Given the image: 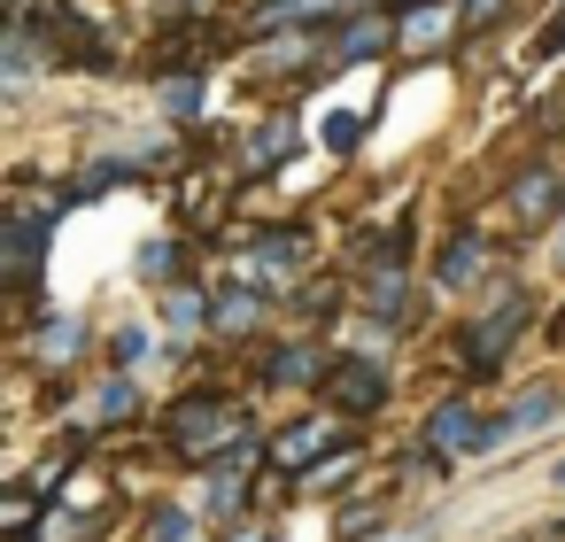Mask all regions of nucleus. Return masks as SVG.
Returning a JSON list of instances; mask_svg holds the SVG:
<instances>
[{
  "mask_svg": "<svg viewBox=\"0 0 565 542\" xmlns=\"http://www.w3.org/2000/svg\"><path fill=\"white\" fill-rule=\"evenodd\" d=\"M557 418H565V387H557V380H534V387H519L503 411H488V457H495V449H511L519 434H550Z\"/></svg>",
  "mask_w": 565,
  "mask_h": 542,
  "instance_id": "4468645a",
  "label": "nucleus"
},
{
  "mask_svg": "<svg viewBox=\"0 0 565 542\" xmlns=\"http://www.w3.org/2000/svg\"><path fill=\"white\" fill-rule=\"evenodd\" d=\"M449 40H465V9H457V0H418V9H395V55H403V63H426V55H441Z\"/></svg>",
  "mask_w": 565,
  "mask_h": 542,
  "instance_id": "dca6fc26",
  "label": "nucleus"
},
{
  "mask_svg": "<svg viewBox=\"0 0 565 542\" xmlns=\"http://www.w3.org/2000/svg\"><path fill=\"white\" fill-rule=\"evenodd\" d=\"M333 534H341V542H380V534H387V511H380V503H349V511L333 519Z\"/></svg>",
  "mask_w": 565,
  "mask_h": 542,
  "instance_id": "a878e982",
  "label": "nucleus"
},
{
  "mask_svg": "<svg viewBox=\"0 0 565 542\" xmlns=\"http://www.w3.org/2000/svg\"><path fill=\"white\" fill-rule=\"evenodd\" d=\"M534 310H542V295H534L519 272H503V279L472 302V318H457V333H449L457 372H465V380H495V372L511 364V349L534 333Z\"/></svg>",
  "mask_w": 565,
  "mask_h": 542,
  "instance_id": "f257e3e1",
  "label": "nucleus"
},
{
  "mask_svg": "<svg viewBox=\"0 0 565 542\" xmlns=\"http://www.w3.org/2000/svg\"><path fill=\"white\" fill-rule=\"evenodd\" d=\"M132 411H140V380H132V372L94 380V418H102V426H125Z\"/></svg>",
  "mask_w": 565,
  "mask_h": 542,
  "instance_id": "5701e85b",
  "label": "nucleus"
},
{
  "mask_svg": "<svg viewBox=\"0 0 565 542\" xmlns=\"http://www.w3.org/2000/svg\"><path fill=\"white\" fill-rule=\"evenodd\" d=\"M225 256H233V272H248L279 310H287V295L302 287V279H318L326 272V248H318V233H310V217H279V225H233L225 233Z\"/></svg>",
  "mask_w": 565,
  "mask_h": 542,
  "instance_id": "7ed1b4c3",
  "label": "nucleus"
},
{
  "mask_svg": "<svg viewBox=\"0 0 565 542\" xmlns=\"http://www.w3.org/2000/svg\"><path fill=\"white\" fill-rule=\"evenodd\" d=\"M364 132H372V117H356V109H333V117H326V125H318V148H326V156H341V163H349V156H356V148H364Z\"/></svg>",
  "mask_w": 565,
  "mask_h": 542,
  "instance_id": "393cba45",
  "label": "nucleus"
},
{
  "mask_svg": "<svg viewBox=\"0 0 565 542\" xmlns=\"http://www.w3.org/2000/svg\"><path fill=\"white\" fill-rule=\"evenodd\" d=\"M156 333H163V326L125 318V326H109V333H102V349H109V364H117V372H140V364H148V349H156Z\"/></svg>",
  "mask_w": 565,
  "mask_h": 542,
  "instance_id": "4be33fe9",
  "label": "nucleus"
},
{
  "mask_svg": "<svg viewBox=\"0 0 565 542\" xmlns=\"http://www.w3.org/2000/svg\"><path fill=\"white\" fill-rule=\"evenodd\" d=\"M295 156H302V125H295V117H264V125H248L241 148H233V187H248V179H279Z\"/></svg>",
  "mask_w": 565,
  "mask_h": 542,
  "instance_id": "ddd939ff",
  "label": "nucleus"
},
{
  "mask_svg": "<svg viewBox=\"0 0 565 542\" xmlns=\"http://www.w3.org/2000/svg\"><path fill=\"white\" fill-rule=\"evenodd\" d=\"M333 341H318V333H279V341H264V387L271 395H326V380H333Z\"/></svg>",
  "mask_w": 565,
  "mask_h": 542,
  "instance_id": "6e6552de",
  "label": "nucleus"
},
{
  "mask_svg": "<svg viewBox=\"0 0 565 542\" xmlns=\"http://www.w3.org/2000/svg\"><path fill=\"white\" fill-rule=\"evenodd\" d=\"M63 187L55 194H9V210H0V287H9L17 302V326H32V295L47 279V248H55V225H63Z\"/></svg>",
  "mask_w": 565,
  "mask_h": 542,
  "instance_id": "f03ea898",
  "label": "nucleus"
},
{
  "mask_svg": "<svg viewBox=\"0 0 565 542\" xmlns=\"http://www.w3.org/2000/svg\"><path fill=\"white\" fill-rule=\"evenodd\" d=\"M534 55H565V0H557V17L542 24V40H534Z\"/></svg>",
  "mask_w": 565,
  "mask_h": 542,
  "instance_id": "cd10ccee",
  "label": "nucleus"
},
{
  "mask_svg": "<svg viewBox=\"0 0 565 542\" xmlns=\"http://www.w3.org/2000/svg\"><path fill=\"white\" fill-rule=\"evenodd\" d=\"M186 17H217V0H186Z\"/></svg>",
  "mask_w": 565,
  "mask_h": 542,
  "instance_id": "7c9ffc66",
  "label": "nucleus"
},
{
  "mask_svg": "<svg viewBox=\"0 0 565 542\" xmlns=\"http://www.w3.org/2000/svg\"><path fill=\"white\" fill-rule=\"evenodd\" d=\"M418 442H426V449H441L449 465H457V457H488V411L472 403V387L434 395V403H426V418H418Z\"/></svg>",
  "mask_w": 565,
  "mask_h": 542,
  "instance_id": "9b49d317",
  "label": "nucleus"
},
{
  "mask_svg": "<svg viewBox=\"0 0 565 542\" xmlns=\"http://www.w3.org/2000/svg\"><path fill=\"white\" fill-rule=\"evenodd\" d=\"M341 0H241V40H287V32H333Z\"/></svg>",
  "mask_w": 565,
  "mask_h": 542,
  "instance_id": "2eb2a0df",
  "label": "nucleus"
},
{
  "mask_svg": "<svg viewBox=\"0 0 565 542\" xmlns=\"http://www.w3.org/2000/svg\"><path fill=\"white\" fill-rule=\"evenodd\" d=\"M550 480H557V488H565V457H557V472H550Z\"/></svg>",
  "mask_w": 565,
  "mask_h": 542,
  "instance_id": "473e14b6",
  "label": "nucleus"
},
{
  "mask_svg": "<svg viewBox=\"0 0 565 542\" xmlns=\"http://www.w3.org/2000/svg\"><path fill=\"white\" fill-rule=\"evenodd\" d=\"M202 102H210V63H171V71H156V109H163V125H202Z\"/></svg>",
  "mask_w": 565,
  "mask_h": 542,
  "instance_id": "412c9836",
  "label": "nucleus"
},
{
  "mask_svg": "<svg viewBox=\"0 0 565 542\" xmlns=\"http://www.w3.org/2000/svg\"><path fill=\"white\" fill-rule=\"evenodd\" d=\"M550 264H557V279H565V225L550 233Z\"/></svg>",
  "mask_w": 565,
  "mask_h": 542,
  "instance_id": "c85d7f7f",
  "label": "nucleus"
},
{
  "mask_svg": "<svg viewBox=\"0 0 565 542\" xmlns=\"http://www.w3.org/2000/svg\"><path fill=\"white\" fill-rule=\"evenodd\" d=\"M542 333H550V341H557V349H565V310H557V318H550V326H542Z\"/></svg>",
  "mask_w": 565,
  "mask_h": 542,
  "instance_id": "c756f323",
  "label": "nucleus"
},
{
  "mask_svg": "<svg viewBox=\"0 0 565 542\" xmlns=\"http://www.w3.org/2000/svg\"><path fill=\"white\" fill-rule=\"evenodd\" d=\"M387 55H395V9H341L333 17V32H326V78L387 63Z\"/></svg>",
  "mask_w": 565,
  "mask_h": 542,
  "instance_id": "1a4fd4ad",
  "label": "nucleus"
},
{
  "mask_svg": "<svg viewBox=\"0 0 565 542\" xmlns=\"http://www.w3.org/2000/svg\"><path fill=\"white\" fill-rule=\"evenodd\" d=\"M210 287H217V318H210V333H217V341H256V333H264V318L279 310L248 272H217Z\"/></svg>",
  "mask_w": 565,
  "mask_h": 542,
  "instance_id": "f3484780",
  "label": "nucleus"
},
{
  "mask_svg": "<svg viewBox=\"0 0 565 542\" xmlns=\"http://www.w3.org/2000/svg\"><path fill=\"white\" fill-rule=\"evenodd\" d=\"M457 9H465V40H488L511 17V0H457Z\"/></svg>",
  "mask_w": 565,
  "mask_h": 542,
  "instance_id": "bb28decb",
  "label": "nucleus"
},
{
  "mask_svg": "<svg viewBox=\"0 0 565 542\" xmlns=\"http://www.w3.org/2000/svg\"><path fill=\"white\" fill-rule=\"evenodd\" d=\"M356 279V310H372V318H387V326H418L411 310H418V279H411V264H372V272H349Z\"/></svg>",
  "mask_w": 565,
  "mask_h": 542,
  "instance_id": "a211bd4d",
  "label": "nucleus"
},
{
  "mask_svg": "<svg viewBox=\"0 0 565 542\" xmlns=\"http://www.w3.org/2000/svg\"><path fill=\"white\" fill-rule=\"evenodd\" d=\"M248 434H264L256 426V411L233 395V387H194V395H179V403H163V442H171V457H186V465H217L233 442H248Z\"/></svg>",
  "mask_w": 565,
  "mask_h": 542,
  "instance_id": "20e7f679",
  "label": "nucleus"
},
{
  "mask_svg": "<svg viewBox=\"0 0 565 542\" xmlns=\"http://www.w3.org/2000/svg\"><path fill=\"white\" fill-rule=\"evenodd\" d=\"M233 542H279V534H233Z\"/></svg>",
  "mask_w": 565,
  "mask_h": 542,
  "instance_id": "2f4dec72",
  "label": "nucleus"
},
{
  "mask_svg": "<svg viewBox=\"0 0 565 542\" xmlns=\"http://www.w3.org/2000/svg\"><path fill=\"white\" fill-rule=\"evenodd\" d=\"M140 542H202V511H186V503H156L148 527H140Z\"/></svg>",
  "mask_w": 565,
  "mask_h": 542,
  "instance_id": "b1692460",
  "label": "nucleus"
},
{
  "mask_svg": "<svg viewBox=\"0 0 565 542\" xmlns=\"http://www.w3.org/2000/svg\"><path fill=\"white\" fill-rule=\"evenodd\" d=\"M349 434H356V426H341V418L318 403V411H302V418H287V426L271 434V465L302 480V472H318V465H326V457H333Z\"/></svg>",
  "mask_w": 565,
  "mask_h": 542,
  "instance_id": "f8f14e48",
  "label": "nucleus"
},
{
  "mask_svg": "<svg viewBox=\"0 0 565 542\" xmlns=\"http://www.w3.org/2000/svg\"><path fill=\"white\" fill-rule=\"evenodd\" d=\"M194 233H148L140 248H132V279L148 287V295H163V287H179V279H194Z\"/></svg>",
  "mask_w": 565,
  "mask_h": 542,
  "instance_id": "aec40b11",
  "label": "nucleus"
},
{
  "mask_svg": "<svg viewBox=\"0 0 565 542\" xmlns=\"http://www.w3.org/2000/svg\"><path fill=\"white\" fill-rule=\"evenodd\" d=\"M94 349H102V326H94L86 310H40V318L24 326V364H32V372L86 364Z\"/></svg>",
  "mask_w": 565,
  "mask_h": 542,
  "instance_id": "9d476101",
  "label": "nucleus"
},
{
  "mask_svg": "<svg viewBox=\"0 0 565 542\" xmlns=\"http://www.w3.org/2000/svg\"><path fill=\"white\" fill-rule=\"evenodd\" d=\"M503 217H511V233H557L565 225V163H557V148H534L503 179Z\"/></svg>",
  "mask_w": 565,
  "mask_h": 542,
  "instance_id": "39448f33",
  "label": "nucleus"
},
{
  "mask_svg": "<svg viewBox=\"0 0 565 542\" xmlns=\"http://www.w3.org/2000/svg\"><path fill=\"white\" fill-rule=\"evenodd\" d=\"M210 318H217V287H210V279H179V287H163V295H156V326H163V341H171V349L202 341V333H210Z\"/></svg>",
  "mask_w": 565,
  "mask_h": 542,
  "instance_id": "6ab92c4d",
  "label": "nucleus"
},
{
  "mask_svg": "<svg viewBox=\"0 0 565 542\" xmlns=\"http://www.w3.org/2000/svg\"><path fill=\"white\" fill-rule=\"evenodd\" d=\"M387 9H418V0H387Z\"/></svg>",
  "mask_w": 565,
  "mask_h": 542,
  "instance_id": "72a5a7b5",
  "label": "nucleus"
},
{
  "mask_svg": "<svg viewBox=\"0 0 565 542\" xmlns=\"http://www.w3.org/2000/svg\"><path fill=\"white\" fill-rule=\"evenodd\" d=\"M495 279H503V248H495V233H480V225H457V233L434 248V272H426L434 295H488Z\"/></svg>",
  "mask_w": 565,
  "mask_h": 542,
  "instance_id": "0eeeda50",
  "label": "nucleus"
},
{
  "mask_svg": "<svg viewBox=\"0 0 565 542\" xmlns=\"http://www.w3.org/2000/svg\"><path fill=\"white\" fill-rule=\"evenodd\" d=\"M341 426H372L387 403H395V364L387 357H333V380H326V395H318Z\"/></svg>",
  "mask_w": 565,
  "mask_h": 542,
  "instance_id": "423d86ee",
  "label": "nucleus"
}]
</instances>
